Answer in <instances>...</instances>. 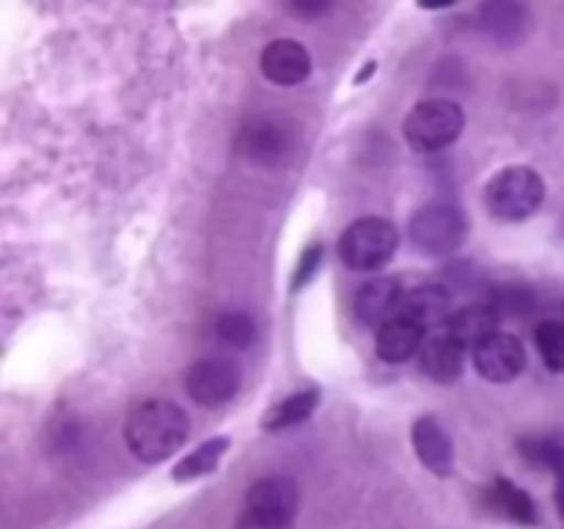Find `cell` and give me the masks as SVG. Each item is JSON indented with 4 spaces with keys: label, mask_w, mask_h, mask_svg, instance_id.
<instances>
[{
    "label": "cell",
    "mask_w": 564,
    "mask_h": 529,
    "mask_svg": "<svg viewBox=\"0 0 564 529\" xmlns=\"http://www.w3.org/2000/svg\"><path fill=\"white\" fill-rule=\"evenodd\" d=\"M466 114L457 102L444 97L424 99L408 114L405 138L416 152H441L463 136Z\"/></svg>",
    "instance_id": "277c9868"
},
{
    "label": "cell",
    "mask_w": 564,
    "mask_h": 529,
    "mask_svg": "<svg viewBox=\"0 0 564 529\" xmlns=\"http://www.w3.org/2000/svg\"><path fill=\"white\" fill-rule=\"evenodd\" d=\"M411 441L413 452L424 463V468H430L438 477H446L452 472V466H455V444H452V435L446 433L438 419L419 417L411 428Z\"/></svg>",
    "instance_id": "8fae6325"
},
{
    "label": "cell",
    "mask_w": 564,
    "mask_h": 529,
    "mask_svg": "<svg viewBox=\"0 0 564 529\" xmlns=\"http://www.w3.org/2000/svg\"><path fill=\"white\" fill-rule=\"evenodd\" d=\"M545 198V182L529 165H510L501 169L485 187V204L490 215L507 224L532 218Z\"/></svg>",
    "instance_id": "7a4b0ae2"
},
{
    "label": "cell",
    "mask_w": 564,
    "mask_h": 529,
    "mask_svg": "<svg viewBox=\"0 0 564 529\" xmlns=\"http://www.w3.org/2000/svg\"><path fill=\"white\" fill-rule=\"evenodd\" d=\"M400 235L386 218H358L339 237V257L350 270H380L394 259Z\"/></svg>",
    "instance_id": "3957f363"
},
{
    "label": "cell",
    "mask_w": 564,
    "mask_h": 529,
    "mask_svg": "<svg viewBox=\"0 0 564 529\" xmlns=\"http://www.w3.org/2000/svg\"><path fill=\"white\" fill-rule=\"evenodd\" d=\"M468 235V220L455 204L433 202L416 209L411 218V240L419 251L430 257H446L463 246Z\"/></svg>",
    "instance_id": "5b68a950"
},
{
    "label": "cell",
    "mask_w": 564,
    "mask_h": 529,
    "mask_svg": "<svg viewBox=\"0 0 564 529\" xmlns=\"http://www.w3.org/2000/svg\"><path fill=\"white\" fill-rule=\"evenodd\" d=\"M477 373L490 384H510L527 367V347L512 334H494L474 350Z\"/></svg>",
    "instance_id": "ba28073f"
},
{
    "label": "cell",
    "mask_w": 564,
    "mask_h": 529,
    "mask_svg": "<svg viewBox=\"0 0 564 529\" xmlns=\"http://www.w3.org/2000/svg\"><path fill=\"white\" fill-rule=\"evenodd\" d=\"M479 25L499 44H518L529 31V9L516 0L485 3L479 9Z\"/></svg>",
    "instance_id": "9a60e30c"
},
{
    "label": "cell",
    "mask_w": 564,
    "mask_h": 529,
    "mask_svg": "<svg viewBox=\"0 0 564 529\" xmlns=\"http://www.w3.org/2000/svg\"><path fill=\"white\" fill-rule=\"evenodd\" d=\"M328 9H330L328 3H295V6H290V11H295V14H303V17L325 14Z\"/></svg>",
    "instance_id": "484cf974"
},
{
    "label": "cell",
    "mask_w": 564,
    "mask_h": 529,
    "mask_svg": "<svg viewBox=\"0 0 564 529\" xmlns=\"http://www.w3.org/2000/svg\"><path fill=\"white\" fill-rule=\"evenodd\" d=\"M372 72H378V64H375V61H369V64H367V69H364L361 75L356 77V83H364V80H367L369 75H372Z\"/></svg>",
    "instance_id": "4316f807"
},
{
    "label": "cell",
    "mask_w": 564,
    "mask_h": 529,
    "mask_svg": "<svg viewBox=\"0 0 564 529\" xmlns=\"http://www.w3.org/2000/svg\"><path fill=\"white\" fill-rule=\"evenodd\" d=\"M185 389L198 406L220 408L240 391V369L226 358H204L187 369Z\"/></svg>",
    "instance_id": "8992f818"
},
{
    "label": "cell",
    "mask_w": 564,
    "mask_h": 529,
    "mask_svg": "<svg viewBox=\"0 0 564 529\" xmlns=\"http://www.w3.org/2000/svg\"><path fill=\"white\" fill-rule=\"evenodd\" d=\"M259 69L275 86H297L312 75V55L297 39H273L259 55Z\"/></svg>",
    "instance_id": "30bf717a"
},
{
    "label": "cell",
    "mask_w": 564,
    "mask_h": 529,
    "mask_svg": "<svg viewBox=\"0 0 564 529\" xmlns=\"http://www.w3.org/2000/svg\"><path fill=\"white\" fill-rule=\"evenodd\" d=\"M463 353H466V347H460L449 334L438 331V334L424 339L419 361H422L424 375L433 378L435 384H455L463 375Z\"/></svg>",
    "instance_id": "5bb4252c"
},
{
    "label": "cell",
    "mask_w": 564,
    "mask_h": 529,
    "mask_svg": "<svg viewBox=\"0 0 564 529\" xmlns=\"http://www.w3.org/2000/svg\"><path fill=\"white\" fill-rule=\"evenodd\" d=\"M297 507H301L297 483L290 477H279V474L257 479L246 494V512L273 518V521L295 523Z\"/></svg>",
    "instance_id": "9c48e42d"
},
{
    "label": "cell",
    "mask_w": 564,
    "mask_h": 529,
    "mask_svg": "<svg viewBox=\"0 0 564 529\" xmlns=\"http://www.w3.org/2000/svg\"><path fill=\"white\" fill-rule=\"evenodd\" d=\"M488 501L496 512H501V516L510 518V521L523 523V527H534V523L540 521L532 496H529L521 485H516L507 477H499L490 485Z\"/></svg>",
    "instance_id": "ac0fdd59"
},
{
    "label": "cell",
    "mask_w": 564,
    "mask_h": 529,
    "mask_svg": "<svg viewBox=\"0 0 564 529\" xmlns=\"http://www.w3.org/2000/svg\"><path fill=\"white\" fill-rule=\"evenodd\" d=\"M237 149L259 165H281L292 154V132L275 119H251L237 136Z\"/></svg>",
    "instance_id": "52a82bcc"
},
{
    "label": "cell",
    "mask_w": 564,
    "mask_h": 529,
    "mask_svg": "<svg viewBox=\"0 0 564 529\" xmlns=\"http://www.w3.org/2000/svg\"><path fill=\"white\" fill-rule=\"evenodd\" d=\"M319 406V389H303L295 391V395L284 397L281 402H275L262 419V428L270 430V433H279V430L295 428V424L306 422Z\"/></svg>",
    "instance_id": "d6986e66"
},
{
    "label": "cell",
    "mask_w": 564,
    "mask_h": 529,
    "mask_svg": "<svg viewBox=\"0 0 564 529\" xmlns=\"http://www.w3.org/2000/svg\"><path fill=\"white\" fill-rule=\"evenodd\" d=\"M452 295L438 284H422L416 290L405 292L400 306V317L419 325L422 331L444 328L452 317Z\"/></svg>",
    "instance_id": "4fadbf2b"
},
{
    "label": "cell",
    "mask_w": 564,
    "mask_h": 529,
    "mask_svg": "<svg viewBox=\"0 0 564 529\" xmlns=\"http://www.w3.org/2000/svg\"><path fill=\"white\" fill-rule=\"evenodd\" d=\"M556 501H560V510L564 516V479H560V490H556Z\"/></svg>",
    "instance_id": "83f0119b"
},
{
    "label": "cell",
    "mask_w": 564,
    "mask_h": 529,
    "mask_svg": "<svg viewBox=\"0 0 564 529\" xmlns=\"http://www.w3.org/2000/svg\"><path fill=\"white\" fill-rule=\"evenodd\" d=\"M319 262H323V246H308L306 251H303L301 262H297L295 279H292V290H301L303 284H308L312 276L317 273Z\"/></svg>",
    "instance_id": "cb8c5ba5"
},
{
    "label": "cell",
    "mask_w": 564,
    "mask_h": 529,
    "mask_svg": "<svg viewBox=\"0 0 564 529\" xmlns=\"http://www.w3.org/2000/svg\"><path fill=\"white\" fill-rule=\"evenodd\" d=\"M218 336L231 347H251L257 339V325L248 314L231 312L218 320Z\"/></svg>",
    "instance_id": "603a6c76"
},
{
    "label": "cell",
    "mask_w": 564,
    "mask_h": 529,
    "mask_svg": "<svg viewBox=\"0 0 564 529\" xmlns=\"http://www.w3.org/2000/svg\"><path fill=\"white\" fill-rule=\"evenodd\" d=\"M235 529H295V523L290 521H273V518H262V516H253V512H240L237 518Z\"/></svg>",
    "instance_id": "d4e9b609"
},
{
    "label": "cell",
    "mask_w": 564,
    "mask_h": 529,
    "mask_svg": "<svg viewBox=\"0 0 564 529\" xmlns=\"http://www.w3.org/2000/svg\"><path fill=\"white\" fill-rule=\"evenodd\" d=\"M402 298L405 292L397 279L367 281L356 295V317L369 328H383L386 323L400 317Z\"/></svg>",
    "instance_id": "7c38bea8"
},
{
    "label": "cell",
    "mask_w": 564,
    "mask_h": 529,
    "mask_svg": "<svg viewBox=\"0 0 564 529\" xmlns=\"http://www.w3.org/2000/svg\"><path fill=\"white\" fill-rule=\"evenodd\" d=\"M191 435L185 408L171 400H147L124 422L127 450L141 463H160L174 455Z\"/></svg>",
    "instance_id": "6da1fadb"
},
{
    "label": "cell",
    "mask_w": 564,
    "mask_h": 529,
    "mask_svg": "<svg viewBox=\"0 0 564 529\" xmlns=\"http://www.w3.org/2000/svg\"><path fill=\"white\" fill-rule=\"evenodd\" d=\"M424 345V331L419 325L408 323V320L397 317L391 323H386L383 328H378V356L386 364H405L408 358L416 356Z\"/></svg>",
    "instance_id": "e0dca14e"
},
{
    "label": "cell",
    "mask_w": 564,
    "mask_h": 529,
    "mask_svg": "<svg viewBox=\"0 0 564 529\" xmlns=\"http://www.w3.org/2000/svg\"><path fill=\"white\" fill-rule=\"evenodd\" d=\"M441 331L449 334L460 347H474L477 350L485 339L499 334V314L488 306L457 309Z\"/></svg>",
    "instance_id": "2e32d148"
},
{
    "label": "cell",
    "mask_w": 564,
    "mask_h": 529,
    "mask_svg": "<svg viewBox=\"0 0 564 529\" xmlns=\"http://www.w3.org/2000/svg\"><path fill=\"white\" fill-rule=\"evenodd\" d=\"M226 450H229V435H215V439L204 441L198 450H193L191 455L182 457L174 466V472H171V477H174L176 483H191V479L207 477V474H213L215 468H218Z\"/></svg>",
    "instance_id": "ffe728a7"
},
{
    "label": "cell",
    "mask_w": 564,
    "mask_h": 529,
    "mask_svg": "<svg viewBox=\"0 0 564 529\" xmlns=\"http://www.w3.org/2000/svg\"><path fill=\"white\" fill-rule=\"evenodd\" d=\"M521 455L534 466H543L549 472L560 474L564 479V446L554 439H521Z\"/></svg>",
    "instance_id": "7402d4cb"
},
{
    "label": "cell",
    "mask_w": 564,
    "mask_h": 529,
    "mask_svg": "<svg viewBox=\"0 0 564 529\" xmlns=\"http://www.w3.org/2000/svg\"><path fill=\"white\" fill-rule=\"evenodd\" d=\"M534 342H538L545 367L551 373H564V323H560V320L540 323L538 331H534Z\"/></svg>",
    "instance_id": "44dd1931"
}]
</instances>
